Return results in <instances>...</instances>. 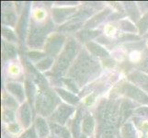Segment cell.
<instances>
[{
    "instance_id": "4316f807",
    "label": "cell",
    "mask_w": 148,
    "mask_h": 138,
    "mask_svg": "<svg viewBox=\"0 0 148 138\" xmlns=\"http://www.w3.org/2000/svg\"><path fill=\"white\" fill-rule=\"evenodd\" d=\"M2 54L4 60H15L18 56V49L14 43H8L3 40L2 42Z\"/></svg>"
},
{
    "instance_id": "f35d334b",
    "label": "cell",
    "mask_w": 148,
    "mask_h": 138,
    "mask_svg": "<svg viewBox=\"0 0 148 138\" xmlns=\"http://www.w3.org/2000/svg\"><path fill=\"white\" fill-rule=\"evenodd\" d=\"M146 47H147V49H148V39L146 40Z\"/></svg>"
},
{
    "instance_id": "484cf974",
    "label": "cell",
    "mask_w": 148,
    "mask_h": 138,
    "mask_svg": "<svg viewBox=\"0 0 148 138\" xmlns=\"http://www.w3.org/2000/svg\"><path fill=\"white\" fill-rule=\"evenodd\" d=\"M2 106L3 108L17 111L19 108V102L7 90H4L2 92Z\"/></svg>"
},
{
    "instance_id": "9a60e30c",
    "label": "cell",
    "mask_w": 148,
    "mask_h": 138,
    "mask_svg": "<svg viewBox=\"0 0 148 138\" xmlns=\"http://www.w3.org/2000/svg\"><path fill=\"white\" fill-rule=\"evenodd\" d=\"M85 48L88 51V53L96 58L108 59L110 58V52L103 45L97 42H89L85 44Z\"/></svg>"
},
{
    "instance_id": "603a6c76",
    "label": "cell",
    "mask_w": 148,
    "mask_h": 138,
    "mask_svg": "<svg viewBox=\"0 0 148 138\" xmlns=\"http://www.w3.org/2000/svg\"><path fill=\"white\" fill-rule=\"evenodd\" d=\"M4 73L9 79L16 80L18 78L22 76V67L20 66L18 62L12 61L7 65L4 69Z\"/></svg>"
},
{
    "instance_id": "74e56055",
    "label": "cell",
    "mask_w": 148,
    "mask_h": 138,
    "mask_svg": "<svg viewBox=\"0 0 148 138\" xmlns=\"http://www.w3.org/2000/svg\"><path fill=\"white\" fill-rule=\"evenodd\" d=\"M96 138H101V136H100L99 134H97V135H96Z\"/></svg>"
},
{
    "instance_id": "52a82bcc",
    "label": "cell",
    "mask_w": 148,
    "mask_h": 138,
    "mask_svg": "<svg viewBox=\"0 0 148 138\" xmlns=\"http://www.w3.org/2000/svg\"><path fill=\"white\" fill-rule=\"evenodd\" d=\"M66 37L64 34L59 32H53L49 35L45 42L43 52L48 56L56 58L63 51L66 43Z\"/></svg>"
},
{
    "instance_id": "4fadbf2b",
    "label": "cell",
    "mask_w": 148,
    "mask_h": 138,
    "mask_svg": "<svg viewBox=\"0 0 148 138\" xmlns=\"http://www.w3.org/2000/svg\"><path fill=\"white\" fill-rule=\"evenodd\" d=\"M127 80L134 84L148 95V74L139 70H132L127 74Z\"/></svg>"
},
{
    "instance_id": "9c48e42d",
    "label": "cell",
    "mask_w": 148,
    "mask_h": 138,
    "mask_svg": "<svg viewBox=\"0 0 148 138\" xmlns=\"http://www.w3.org/2000/svg\"><path fill=\"white\" fill-rule=\"evenodd\" d=\"M78 8L75 6H66V7H53L51 10L52 19L56 25H63L66 23L77 12Z\"/></svg>"
},
{
    "instance_id": "d4e9b609",
    "label": "cell",
    "mask_w": 148,
    "mask_h": 138,
    "mask_svg": "<svg viewBox=\"0 0 148 138\" xmlns=\"http://www.w3.org/2000/svg\"><path fill=\"white\" fill-rule=\"evenodd\" d=\"M136 126L132 121H127L121 126L119 131L121 138H139L137 135Z\"/></svg>"
},
{
    "instance_id": "44dd1931",
    "label": "cell",
    "mask_w": 148,
    "mask_h": 138,
    "mask_svg": "<svg viewBox=\"0 0 148 138\" xmlns=\"http://www.w3.org/2000/svg\"><path fill=\"white\" fill-rule=\"evenodd\" d=\"M122 6L124 8L125 13L128 16V19H130L132 21H134L135 24L138 22V20L142 18L141 11L137 6V3L134 2H123Z\"/></svg>"
},
{
    "instance_id": "3957f363",
    "label": "cell",
    "mask_w": 148,
    "mask_h": 138,
    "mask_svg": "<svg viewBox=\"0 0 148 138\" xmlns=\"http://www.w3.org/2000/svg\"><path fill=\"white\" fill-rule=\"evenodd\" d=\"M81 43L75 37L67 38L66 43L61 54L55 58V62L51 69L49 75L50 78L54 79H61L64 78L67 71L73 65L81 51Z\"/></svg>"
},
{
    "instance_id": "7a4b0ae2",
    "label": "cell",
    "mask_w": 148,
    "mask_h": 138,
    "mask_svg": "<svg viewBox=\"0 0 148 138\" xmlns=\"http://www.w3.org/2000/svg\"><path fill=\"white\" fill-rule=\"evenodd\" d=\"M121 99H103L96 108L97 134L101 138H115L122 125L120 115Z\"/></svg>"
},
{
    "instance_id": "f546056e",
    "label": "cell",
    "mask_w": 148,
    "mask_h": 138,
    "mask_svg": "<svg viewBox=\"0 0 148 138\" xmlns=\"http://www.w3.org/2000/svg\"><path fill=\"white\" fill-rule=\"evenodd\" d=\"M2 121L5 124L16 122H17V111L3 108L2 109Z\"/></svg>"
},
{
    "instance_id": "5b68a950",
    "label": "cell",
    "mask_w": 148,
    "mask_h": 138,
    "mask_svg": "<svg viewBox=\"0 0 148 138\" xmlns=\"http://www.w3.org/2000/svg\"><path fill=\"white\" fill-rule=\"evenodd\" d=\"M61 103V98L53 89L50 87L38 89L34 108L39 116L48 119Z\"/></svg>"
},
{
    "instance_id": "7c38bea8",
    "label": "cell",
    "mask_w": 148,
    "mask_h": 138,
    "mask_svg": "<svg viewBox=\"0 0 148 138\" xmlns=\"http://www.w3.org/2000/svg\"><path fill=\"white\" fill-rule=\"evenodd\" d=\"M5 90L12 95L20 104L26 102V89L22 83L18 81H8L5 84Z\"/></svg>"
},
{
    "instance_id": "ac0fdd59",
    "label": "cell",
    "mask_w": 148,
    "mask_h": 138,
    "mask_svg": "<svg viewBox=\"0 0 148 138\" xmlns=\"http://www.w3.org/2000/svg\"><path fill=\"white\" fill-rule=\"evenodd\" d=\"M138 106H136L135 102L128 99H121L120 106V115L122 124H125L131 116L134 115V111Z\"/></svg>"
},
{
    "instance_id": "ffe728a7",
    "label": "cell",
    "mask_w": 148,
    "mask_h": 138,
    "mask_svg": "<svg viewBox=\"0 0 148 138\" xmlns=\"http://www.w3.org/2000/svg\"><path fill=\"white\" fill-rule=\"evenodd\" d=\"M96 126L97 122L95 117L91 113H86L82 122V127H81L82 134L88 137L92 136L96 131Z\"/></svg>"
},
{
    "instance_id": "277c9868",
    "label": "cell",
    "mask_w": 148,
    "mask_h": 138,
    "mask_svg": "<svg viewBox=\"0 0 148 138\" xmlns=\"http://www.w3.org/2000/svg\"><path fill=\"white\" fill-rule=\"evenodd\" d=\"M54 25L52 19L44 23H36L29 20L26 45L29 49H33L34 51L43 49L47 38L53 32Z\"/></svg>"
},
{
    "instance_id": "8992f818",
    "label": "cell",
    "mask_w": 148,
    "mask_h": 138,
    "mask_svg": "<svg viewBox=\"0 0 148 138\" xmlns=\"http://www.w3.org/2000/svg\"><path fill=\"white\" fill-rule=\"evenodd\" d=\"M110 99H128L141 106H148V95L130 81H121L112 89Z\"/></svg>"
},
{
    "instance_id": "83f0119b",
    "label": "cell",
    "mask_w": 148,
    "mask_h": 138,
    "mask_svg": "<svg viewBox=\"0 0 148 138\" xmlns=\"http://www.w3.org/2000/svg\"><path fill=\"white\" fill-rule=\"evenodd\" d=\"M54 62H55V58L51 57V56H46L44 59H42V61H40L39 63H37L36 65H33L40 73L45 72V71L47 72V71L53 68Z\"/></svg>"
},
{
    "instance_id": "e0dca14e",
    "label": "cell",
    "mask_w": 148,
    "mask_h": 138,
    "mask_svg": "<svg viewBox=\"0 0 148 138\" xmlns=\"http://www.w3.org/2000/svg\"><path fill=\"white\" fill-rule=\"evenodd\" d=\"M101 35V30H88V29H82L79 32L75 34V38L81 44H86L89 42H93L97 40Z\"/></svg>"
},
{
    "instance_id": "d6986e66",
    "label": "cell",
    "mask_w": 148,
    "mask_h": 138,
    "mask_svg": "<svg viewBox=\"0 0 148 138\" xmlns=\"http://www.w3.org/2000/svg\"><path fill=\"white\" fill-rule=\"evenodd\" d=\"M34 126L35 129H36L39 138H49L51 134L50 124L44 117L38 115L36 117V119H35Z\"/></svg>"
},
{
    "instance_id": "ba28073f",
    "label": "cell",
    "mask_w": 148,
    "mask_h": 138,
    "mask_svg": "<svg viewBox=\"0 0 148 138\" xmlns=\"http://www.w3.org/2000/svg\"><path fill=\"white\" fill-rule=\"evenodd\" d=\"M75 112H76L75 107L63 102L57 107V109L53 111V113L49 117L48 120L51 122L64 126Z\"/></svg>"
},
{
    "instance_id": "d6a6232c",
    "label": "cell",
    "mask_w": 148,
    "mask_h": 138,
    "mask_svg": "<svg viewBox=\"0 0 148 138\" xmlns=\"http://www.w3.org/2000/svg\"><path fill=\"white\" fill-rule=\"evenodd\" d=\"M21 128H22V127L19 125V124H17V122H12V124H5L4 131H6L8 134H9L10 135L16 136L20 133Z\"/></svg>"
},
{
    "instance_id": "30bf717a",
    "label": "cell",
    "mask_w": 148,
    "mask_h": 138,
    "mask_svg": "<svg viewBox=\"0 0 148 138\" xmlns=\"http://www.w3.org/2000/svg\"><path fill=\"white\" fill-rule=\"evenodd\" d=\"M30 8H32V5L29 3L25 4L21 16L18 19V24L16 26V32H17L19 42H21V43H24L27 38V33H28L29 25V19H30L29 14H30V10H32Z\"/></svg>"
},
{
    "instance_id": "1f68e13d",
    "label": "cell",
    "mask_w": 148,
    "mask_h": 138,
    "mask_svg": "<svg viewBox=\"0 0 148 138\" xmlns=\"http://www.w3.org/2000/svg\"><path fill=\"white\" fill-rule=\"evenodd\" d=\"M46 56H48L44 52H39V51H29V52L27 53V57L28 59L32 62L33 65H36L37 63H39L40 61H42V59H44Z\"/></svg>"
},
{
    "instance_id": "6da1fadb",
    "label": "cell",
    "mask_w": 148,
    "mask_h": 138,
    "mask_svg": "<svg viewBox=\"0 0 148 138\" xmlns=\"http://www.w3.org/2000/svg\"><path fill=\"white\" fill-rule=\"evenodd\" d=\"M101 71L99 60L91 55L86 48H82L64 78L72 79L81 90L99 78Z\"/></svg>"
},
{
    "instance_id": "e575fe53",
    "label": "cell",
    "mask_w": 148,
    "mask_h": 138,
    "mask_svg": "<svg viewBox=\"0 0 148 138\" xmlns=\"http://www.w3.org/2000/svg\"><path fill=\"white\" fill-rule=\"evenodd\" d=\"M18 138H39L34 124H32V126L29 127V129L25 130Z\"/></svg>"
},
{
    "instance_id": "8d00e7d4",
    "label": "cell",
    "mask_w": 148,
    "mask_h": 138,
    "mask_svg": "<svg viewBox=\"0 0 148 138\" xmlns=\"http://www.w3.org/2000/svg\"><path fill=\"white\" fill-rule=\"evenodd\" d=\"M79 138H90V137H88V136H86V135H83V134H82V135H80V137H79Z\"/></svg>"
},
{
    "instance_id": "f1b7e54d",
    "label": "cell",
    "mask_w": 148,
    "mask_h": 138,
    "mask_svg": "<svg viewBox=\"0 0 148 138\" xmlns=\"http://www.w3.org/2000/svg\"><path fill=\"white\" fill-rule=\"evenodd\" d=\"M2 37L4 41L10 43H17L18 42V35L11 28L7 26H2Z\"/></svg>"
},
{
    "instance_id": "cb8c5ba5",
    "label": "cell",
    "mask_w": 148,
    "mask_h": 138,
    "mask_svg": "<svg viewBox=\"0 0 148 138\" xmlns=\"http://www.w3.org/2000/svg\"><path fill=\"white\" fill-rule=\"evenodd\" d=\"M50 124V128H51V134H52L53 137L54 138H72V135L69 131L67 127L60 125L54 122H51Z\"/></svg>"
},
{
    "instance_id": "836d02e7",
    "label": "cell",
    "mask_w": 148,
    "mask_h": 138,
    "mask_svg": "<svg viewBox=\"0 0 148 138\" xmlns=\"http://www.w3.org/2000/svg\"><path fill=\"white\" fill-rule=\"evenodd\" d=\"M132 116L145 120L146 118H148V106H138L134 110Z\"/></svg>"
},
{
    "instance_id": "2e32d148",
    "label": "cell",
    "mask_w": 148,
    "mask_h": 138,
    "mask_svg": "<svg viewBox=\"0 0 148 138\" xmlns=\"http://www.w3.org/2000/svg\"><path fill=\"white\" fill-rule=\"evenodd\" d=\"M53 89L66 104H69L71 106L75 107L81 102V98L78 95L73 93V92H71L67 89H63V88H59V87H53Z\"/></svg>"
},
{
    "instance_id": "d590c367",
    "label": "cell",
    "mask_w": 148,
    "mask_h": 138,
    "mask_svg": "<svg viewBox=\"0 0 148 138\" xmlns=\"http://www.w3.org/2000/svg\"><path fill=\"white\" fill-rule=\"evenodd\" d=\"M137 6H138L142 14L145 15L148 13V2H138L137 3Z\"/></svg>"
},
{
    "instance_id": "4dcf8cb0",
    "label": "cell",
    "mask_w": 148,
    "mask_h": 138,
    "mask_svg": "<svg viewBox=\"0 0 148 138\" xmlns=\"http://www.w3.org/2000/svg\"><path fill=\"white\" fill-rule=\"evenodd\" d=\"M136 27L138 29L139 36H145L148 33V13L143 15L142 18L136 23Z\"/></svg>"
},
{
    "instance_id": "5bb4252c",
    "label": "cell",
    "mask_w": 148,
    "mask_h": 138,
    "mask_svg": "<svg viewBox=\"0 0 148 138\" xmlns=\"http://www.w3.org/2000/svg\"><path fill=\"white\" fill-rule=\"evenodd\" d=\"M112 12V10L109 8H106L104 9H102L101 11H99V13L95 14L94 16L91 18L89 20H88L83 29H88V30H95V28L97 26H99L100 23H102L104 20L108 19L110 13Z\"/></svg>"
},
{
    "instance_id": "8fae6325",
    "label": "cell",
    "mask_w": 148,
    "mask_h": 138,
    "mask_svg": "<svg viewBox=\"0 0 148 138\" xmlns=\"http://www.w3.org/2000/svg\"><path fill=\"white\" fill-rule=\"evenodd\" d=\"M17 120L23 129H29L32 126V107L28 101L20 104L17 111Z\"/></svg>"
},
{
    "instance_id": "7402d4cb",
    "label": "cell",
    "mask_w": 148,
    "mask_h": 138,
    "mask_svg": "<svg viewBox=\"0 0 148 138\" xmlns=\"http://www.w3.org/2000/svg\"><path fill=\"white\" fill-rule=\"evenodd\" d=\"M116 27L120 32L123 33L138 34V29L136 27V24L132 21L130 19H121L120 20H117Z\"/></svg>"
}]
</instances>
